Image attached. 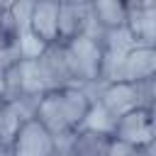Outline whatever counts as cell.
<instances>
[{
  "instance_id": "obj_1",
  "label": "cell",
  "mask_w": 156,
  "mask_h": 156,
  "mask_svg": "<svg viewBox=\"0 0 156 156\" xmlns=\"http://www.w3.org/2000/svg\"><path fill=\"white\" fill-rule=\"evenodd\" d=\"M100 83L80 85V88H58L49 90L39 98V105L34 110V119L44 124L54 136L71 134L80 127L90 102L95 100Z\"/></svg>"
},
{
  "instance_id": "obj_2",
  "label": "cell",
  "mask_w": 156,
  "mask_h": 156,
  "mask_svg": "<svg viewBox=\"0 0 156 156\" xmlns=\"http://www.w3.org/2000/svg\"><path fill=\"white\" fill-rule=\"evenodd\" d=\"M66 66L71 71V78L76 85H93L102 78V49L100 41L80 34L66 44H61Z\"/></svg>"
},
{
  "instance_id": "obj_3",
  "label": "cell",
  "mask_w": 156,
  "mask_h": 156,
  "mask_svg": "<svg viewBox=\"0 0 156 156\" xmlns=\"http://www.w3.org/2000/svg\"><path fill=\"white\" fill-rule=\"evenodd\" d=\"M54 151H56L54 134L44 124H39L34 117L17 129L15 139L7 146L10 156H54Z\"/></svg>"
},
{
  "instance_id": "obj_4",
  "label": "cell",
  "mask_w": 156,
  "mask_h": 156,
  "mask_svg": "<svg viewBox=\"0 0 156 156\" xmlns=\"http://www.w3.org/2000/svg\"><path fill=\"white\" fill-rule=\"evenodd\" d=\"M156 76V46H134L124 54V58L115 66V71L110 73V80H119V83H139L146 78Z\"/></svg>"
},
{
  "instance_id": "obj_5",
  "label": "cell",
  "mask_w": 156,
  "mask_h": 156,
  "mask_svg": "<svg viewBox=\"0 0 156 156\" xmlns=\"http://www.w3.org/2000/svg\"><path fill=\"white\" fill-rule=\"evenodd\" d=\"M112 139H119L124 144L134 146H154L156 129H154V110L136 107L127 115H122L115 124Z\"/></svg>"
},
{
  "instance_id": "obj_6",
  "label": "cell",
  "mask_w": 156,
  "mask_h": 156,
  "mask_svg": "<svg viewBox=\"0 0 156 156\" xmlns=\"http://www.w3.org/2000/svg\"><path fill=\"white\" fill-rule=\"evenodd\" d=\"M37 71H39V80L44 85V93L49 90H58V88H80L76 85V80L71 78V71L66 66L61 44H49L37 58Z\"/></svg>"
},
{
  "instance_id": "obj_7",
  "label": "cell",
  "mask_w": 156,
  "mask_h": 156,
  "mask_svg": "<svg viewBox=\"0 0 156 156\" xmlns=\"http://www.w3.org/2000/svg\"><path fill=\"white\" fill-rule=\"evenodd\" d=\"M41 95H22L17 100H2L0 102V144L10 146L17 129L34 117V110L39 105Z\"/></svg>"
},
{
  "instance_id": "obj_8",
  "label": "cell",
  "mask_w": 156,
  "mask_h": 156,
  "mask_svg": "<svg viewBox=\"0 0 156 156\" xmlns=\"http://www.w3.org/2000/svg\"><path fill=\"white\" fill-rule=\"evenodd\" d=\"M95 98L119 119L122 115L132 112L139 107V95H136V83H119V80H110V83H100Z\"/></svg>"
},
{
  "instance_id": "obj_9",
  "label": "cell",
  "mask_w": 156,
  "mask_h": 156,
  "mask_svg": "<svg viewBox=\"0 0 156 156\" xmlns=\"http://www.w3.org/2000/svg\"><path fill=\"white\" fill-rule=\"evenodd\" d=\"M88 22H90V5L58 2V34H56V44H66V41L85 34Z\"/></svg>"
},
{
  "instance_id": "obj_10",
  "label": "cell",
  "mask_w": 156,
  "mask_h": 156,
  "mask_svg": "<svg viewBox=\"0 0 156 156\" xmlns=\"http://www.w3.org/2000/svg\"><path fill=\"white\" fill-rule=\"evenodd\" d=\"M29 29L44 44H56V34H58V2H54V0H34L32 15H29Z\"/></svg>"
},
{
  "instance_id": "obj_11",
  "label": "cell",
  "mask_w": 156,
  "mask_h": 156,
  "mask_svg": "<svg viewBox=\"0 0 156 156\" xmlns=\"http://www.w3.org/2000/svg\"><path fill=\"white\" fill-rule=\"evenodd\" d=\"M124 27L136 41V46H156V7L127 10Z\"/></svg>"
},
{
  "instance_id": "obj_12",
  "label": "cell",
  "mask_w": 156,
  "mask_h": 156,
  "mask_svg": "<svg viewBox=\"0 0 156 156\" xmlns=\"http://www.w3.org/2000/svg\"><path fill=\"white\" fill-rule=\"evenodd\" d=\"M112 136L90 132V129H76L68 141V154L71 156H107Z\"/></svg>"
},
{
  "instance_id": "obj_13",
  "label": "cell",
  "mask_w": 156,
  "mask_h": 156,
  "mask_svg": "<svg viewBox=\"0 0 156 156\" xmlns=\"http://www.w3.org/2000/svg\"><path fill=\"white\" fill-rule=\"evenodd\" d=\"M90 17L102 32L117 29L127 22V5L124 0H95L90 5Z\"/></svg>"
},
{
  "instance_id": "obj_14",
  "label": "cell",
  "mask_w": 156,
  "mask_h": 156,
  "mask_svg": "<svg viewBox=\"0 0 156 156\" xmlns=\"http://www.w3.org/2000/svg\"><path fill=\"white\" fill-rule=\"evenodd\" d=\"M115 124H117V117L95 98L90 102V107H88V112H85V117H83L78 129H90V132H100V134H110L112 136Z\"/></svg>"
},
{
  "instance_id": "obj_15",
  "label": "cell",
  "mask_w": 156,
  "mask_h": 156,
  "mask_svg": "<svg viewBox=\"0 0 156 156\" xmlns=\"http://www.w3.org/2000/svg\"><path fill=\"white\" fill-rule=\"evenodd\" d=\"M154 154H156L154 146H134V144H124L119 139H112L110 149H107V156H154Z\"/></svg>"
},
{
  "instance_id": "obj_16",
  "label": "cell",
  "mask_w": 156,
  "mask_h": 156,
  "mask_svg": "<svg viewBox=\"0 0 156 156\" xmlns=\"http://www.w3.org/2000/svg\"><path fill=\"white\" fill-rule=\"evenodd\" d=\"M15 46H17V29L10 20V15L0 10V51L15 49Z\"/></svg>"
},
{
  "instance_id": "obj_17",
  "label": "cell",
  "mask_w": 156,
  "mask_h": 156,
  "mask_svg": "<svg viewBox=\"0 0 156 156\" xmlns=\"http://www.w3.org/2000/svg\"><path fill=\"white\" fill-rule=\"evenodd\" d=\"M136 95H139V107L154 110V98H156V76L139 80L136 83Z\"/></svg>"
},
{
  "instance_id": "obj_18",
  "label": "cell",
  "mask_w": 156,
  "mask_h": 156,
  "mask_svg": "<svg viewBox=\"0 0 156 156\" xmlns=\"http://www.w3.org/2000/svg\"><path fill=\"white\" fill-rule=\"evenodd\" d=\"M15 61H20V51H17V46H15V49H5V51H0V71H5L7 66H12Z\"/></svg>"
},
{
  "instance_id": "obj_19",
  "label": "cell",
  "mask_w": 156,
  "mask_h": 156,
  "mask_svg": "<svg viewBox=\"0 0 156 156\" xmlns=\"http://www.w3.org/2000/svg\"><path fill=\"white\" fill-rule=\"evenodd\" d=\"M127 10H149L156 7V0H124Z\"/></svg>"
},
{
  "instance_id": "obj_20",
  "label": "cell",
  "mask_w": 156,
  "mask_h": 156,
  "mask_svg": "<svg viewBox=\"0 0 156 156\" xmlns=\"http://www.w3.org/2000/svg\"><path fill=\"white\" fill-rule=\"evenodd\" d=\"M15 2H17V0H0V10H2V12H7Z\"/></svg>"
},
{
  "instance_id": "obj_21",
  "label": "cell",
  "mask_w": 156,
  "mask_h": 156,
  "mask_svg": "<svg viewBox=\"0 0 156 156\" xmlns=\"http://www.w3.org/2000/svg\"><path fill=\"white\" fill-rule=\"evenodd\" d=\"M61 2H73V5H93L95 0H61Z\"/></svg>"
},
{
  "instance_id": "obj_22",
  "label": "cell",
  "mask_w": 156,
  "mask_h": 156,
  "mask_svg": "<svg viewBox=\"0 0 156 156\" xmlns=\"http://www.w3.org/2000/svg\"><path fill=\"white\" fill-rule=\"evenodd\" d=\"M0 156H10L7 154V146H2V144H0Z\"/></svg>"
},
{
  "instance_id": "obj_23",
  "label": "cell",
  "mask_w": 156,
  "mask_h": 156,
  "mask_svg": "<svg viewBox=\"0 0 156 156\" xmlns=\"http://www.w3.org/2000/svg\"><path fill=\"white\" fill-rule=\"evenodd\" d=\"M54 2H61V0H54Z\"/></svg>"
}]
</instances>
